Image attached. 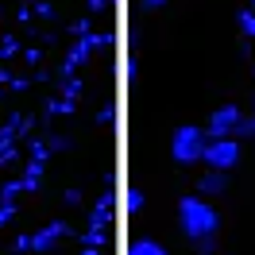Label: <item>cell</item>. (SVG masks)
Segmentation results:
<instances>
[{
	"instance_id": "cell-9",
	"label": "cell",
	"mask_w": 255,
	"mask_h": 255,
	"mask_svg": "<svg viewBox=\"0 0 255 255\" xmlns=\"http://www.w3.org/2000/svg\"><path fill=\"white\" fill-rule=\"evenodd\" d=\"M240 27H244V35L255 39V8H244V12H240Z\"/></svg>"
},
{
	"instance_id": "cell-10",
	"label": "cell",
	"mask_w": 255,
	"mask_h": 255,
	"mask_svg": "<svg viewBox=\"0 0 255 255\" xmlns=\"http://www.w3.org/2000/svg\"><path fill=\"white\" fill-rule=\"evenodd\" d=\"M143 209V190H128V213H139Z\"/></svg>"
},
{
	"instance_id": "cell-8",
	"label": "cell",
	"mask_w": 255,
	"mask_h": 255,
	"mask_svg": "<svg viewBox=\"0 0 255 255\" xmlns=\"http://www.w3.org/2000/svg\"><path fill=\"white\" fill-rule=\"evenodd\" d=\"M236 135H240V139H255V116H240Z\"/></svg>"
},
{
	"instance_id": "cell-13",
	"label": "cell",
	"mask_w": 255,
	"mask_h": 255,
	"mask_svg": "<svg viewBox=\"0 0 255 255\" xmlns=\"http://www.w3.org/2000/svg\"><path fill=\"white\" fill-rule=\"evenodd\" d=\"M201 255H209V252H201Z\"/></svg>"
},
{
	"instance_id": "cell-1",
	"label": "cell",
	"mask_w": 255,
	"mask_h": 255,
	"mask_svg": "<svg viewBox=\"0 0 255 255\" xmlns=\"http://www.w3.org/2000/svg\"><path fill=\"white\" fill-rule=\"evenodd\" d=\"M178 221H182L186 240L201 244L205 252L213 248V236H217V228H221V217H217V209L209 205L205 197H182V201H178Z\"/></svg>"
},
{
	"instance_id": "cell-4",
	"label": "cell",
	"mask_w": 255,
	"mask_h": 255,
	"mask_svg": "<svg viewBox=\"0 0 255 255\" xmlns=\"http://www.w3.org/2000/svg\"><path fill=\"white\" fill-rule=\"evenodd\" d=\"M240 116L244 112L236 109V105H221V109L209 116V124H205V135L209 139H217V135H236V124H240Z\"/></svg>"
},
{
	"instance_id": "cell-11",
	"label": "cell",
	"mask_w": 255,
	"mask_h": 255,
	"mask_svg": "<svg viewBox=\"0 0 255 255\" xmlns=\"http://www.w3.org/2000/svg\"><path fill=\"white\" fill-rule=\"evenodd\" d=\"M147 8H162V4H170V0H143Z\"/></svg>"
},
{
	"instance_id": "cell-5",
	"label": "cell",
	"mask_w": 255,
	"mask_h": 255,
	"mask_svg": "<svg viewBox=\"0 0 255 255\" xmlns=\"http://www.w3.org/2000/svg\"><path fill=\"white\" fill-rule=\"evenodd\" d=\"M197 190H201V197H221V193L228 190V170H209V174L197 182Z\"/></svg>"
},
{
	"instance_id": "cell-6",
	"label": "cell",
	"mask_w": 255,
	"mask_h": 255,
	"mask_svg": "<svg viewBox=\"0 0 255 255\" xmlns=\"http://www.w3.org/2000/svg\"><path fill=\"white\" fill-rule=\"evenodd\" d=\"M128 255H170L166 248H159L155 240H135L131 248H128Z\"/></svg>"
},
{
	"instance_id": "cell-7",
	"label": "cell",
	"mask_w": 255,
	"mask_h": 255,
	"mask_svg": "<svg viewBox=\"0 0 255 255\" xmlns=\"http://www.w3.org/2000/svg\"><path fill=\"white\" fill-rule=\"evenodd\" d=\"M58 236H62V224H54V228H47L43 236H35V252H43V248H50V244H54Z\"/></svg>"
},
{
	"instance_id": "cell-2",
	"label": "cell",
	"mask_w": 255,
	"mask_h": 255,
	"mask_svg": "<svg viewBox=\"0 0 255 255\" xmlns=\"http://www.w3.org/2000/svg\"><path fill=\"white\" fill-rule=\"evenodd\" d=\"M205 143H209L205 128L182 124V128H174V135H170V159H174L178 166H193V162H201Z\"/></svg>"
},
{
	"instance_id": "cell-12",
	"label": "cell",
	"mask_w": 255,
	"mask_h": 255,
	"mask_svg": "<svg viewBox=\"0 0 255 255\" xmlns=\"http://www.w3.org/2000/svg\"><path fill=\"white\" fill-rule=\"evenodd\" d=\"M252 8H255V0H252Z\"/></svg>"
},
{
	"instance_id": "cell-3",
	"label": "cell",
	"mask_w": 255,
	"mask_h": 255,
	"mask_svg": "<svg viewBox=\"0 0 255 255\" xmlns=\"http://www.w3.org/2000/svg\"><path fill=\"white\" fill-rule=\"evenodd\" d=\"M201 162H205L209 170H232L240 162V139L236 135H217V139H209L205 151H201Z\"/></svg>"
}]
</instances>
